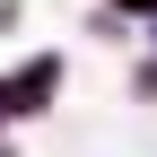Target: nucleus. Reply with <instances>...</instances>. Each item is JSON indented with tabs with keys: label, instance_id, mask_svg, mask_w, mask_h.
I'll use <instances>...</instances> for the list:
<instances>
[{
	"label": "nucleus",
	"instance_id": "nucleus-7",
	"mask_svg": "<svg viewBox=\"0 0 157 157\" xmlns=\"http://www.w3.org/2000/svg\"><path fill=\"white\" fill-rule=\"evenodd\" d=\"M0 157H26V148H17V140H0Z\"/></svg>",
	"mask_w": 157,
	"mask_h": 157
},
{
	"label": "nucleus",
	"instance_id": "nucleus-2",
	"mask_svg": "<svg viewBox=\"0 0 157 157\" xmlns=\"http://www.w3.org/2000/svg\"><path fill=\"white\" fill-rule=\"evenodd\" d=\"M122 96L157 113V52H131V70H122Z\"/></svg>",
	"mask_w": 157,
	"mask_h": 157
},
{
	"label": "nucleus",
	"instance_id": "nucleus-3",
	"mask_svg": "<svg viewBox=\"0 0 157 157\" xmlns=\"http://www.w3.org/2000/svg\"><path fill=\"white\" fill-rule=\"evenodd\" d=\"M87 35H96V44H140V26H131V17H113L105 0L87 9Z\"/></svg>",
	"mask_w": 157,
	"mask_h": 157
},
{
	"label": "nucleus",
	"instance_id": "nucleus-4",
	"mask_svg": "<svg viewBox=\"0 0 157 157\" xmlns=\"http://www.w3.org/2000/svg\"><path fill=\"white\" fill-rule=\"evenodd\" d=\"M105 9H113V17H131V26H148V17H157V0H105Z\"/></svg>",
	"mask_w": 157,
	"mask_h": 157
},
{
	"label": "nucleus",
	"instance_id": "nucleus-1",
	"mask_svg": "<svg viewBox=\"0 0 157 157\" xmlns=\"http://www.w3.org/2000/svg\"><path fill=\"white\" fill-rule=\"evenodd\" d=\"M70 87V52L61 44H35L26 61H9V96H17V122H44Z\"/></svg>",
	"mask_w": 157,
	"mask_h": 157
},
{
	"label": "nucleus",
	"instance_id": "nucleus-6",
	"mask_svg": "<svg viewBox=\"0 0 157 157\" xmlns=\"http://www.w3.org/2000/svg\"><path fill=\"white\" fill-rule=\"evenodd\" d=\"M140 52H157V17H148V26H140Z\"/></svg>",
	"mask_w": 157,
	"mask_h": 157
},
{
	"label": "nucleus",
	"instance_id": "nucleus-5",
	"mask_svg": "<svg viewBox=\"0 0 157 157\" xmlns=\"http://www.w3.org/2000/svg\"><path fill=\"white\" fill-rule=\"evenodd\" d=\"M26 26V0H0V35H17Z\"/></svg>",
	"mask_w": 157,
	"mask_h": 157
}]
</instances>
